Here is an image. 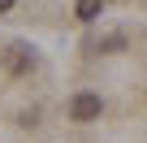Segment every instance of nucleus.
Here are the masks:
<instances>
[{
	"label": "nucleus",
	"mask_w": 147,
	"mask_h": 143,
	"mask_svg": "<svg viewBox=\"0 0 147 143\" xmlns=\"http://www.w3.org/2000/svg\"><path fill=\"white\" fill-rule=\"evenodd\" d=\"M100 113H104V104H100V96H91V91H82V96L69 100V117H74V121H95Z\"/></svg>",
	"instance_id": "nucleus-1"
},
{
	"label": "nucleus",
	"mask_w": 147,
	"mask_h": 143,
	"mask_svg": "<svg viewBox=\"0 0 147 143\" xmlns=\"http://www.w3.org/2000/svg\"><path fill=\"white\" fill-rule=\"evenodd\" d=\"M5 65L13 69V74H22V69H30V52H26V48H9V56H5Z\"/></svg>",
	"instance_id": "nucleus-2"
},
{
	"label": "nucleus",
	"mask_w": 147,
	"mask_h": 143,
	"mask_svg": "<svg viewBox=\"0 0 147 143\" xmlns=\"http://www.w3.org/2000/svg\"><path fill=\"white\" fill-rule=\"evenodd\" d=\"M100 5H104V0H78V18L82 22H95L100 18Z\"/></svg>",
	"instance_id": "nucleus-3"
},
{
	"label": "nucleus",
	"mask_w": 147,
	"mask_h": 143,
	"mask_svg": "<svg viewBox=\"0 0 147 143\" xmlns=\"http://www.w3.org/2000/svg\"><path fill=\"white\" fill-rule=\"evenodd\" d=\"M5 9H13V0H0V13H5Z\"/></svg>",
	"instance_id": "nucleus-4"
}]
</instances>
